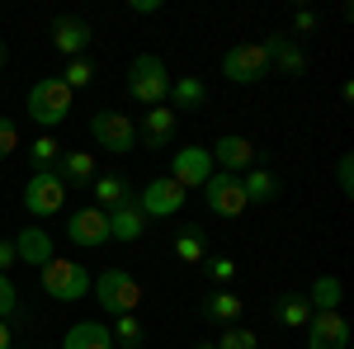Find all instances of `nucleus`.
<instances>
[{
  "label": "nucleus",
  "mask_w": 354,
  "mask_h": 349,
  "mask_svg": "<svg viewBox=\"0 0 354 349\" xmlns=\"http://www.w3.org/2000/svg\"><path fill=\"white\" fill-rule=\"evenodd\" d=\"M170 81H175V76L165 71V62L156 53H137L133 66H128V95L147 109H156V104L170 100Z\"/></svg>",
  "instance_id": "nucleus-1"
},
{
  "label": "nucleus",
  "mask_w": 354,
  "mask_h": 349,
  "mask_svg": "<svg viewBox=\"0 0 354 349\" xmlns=\"http://www.w3.org/2000/svg\"><path fill=\"white\" fill-rule=\"evenodd\" d=\"M38 279H43V293L57 297V302H81L85 293H90V269L81 265V260H66V255H53L48 265L38 269Z\"/></svg>",
  "instance_id": "nucleus-2"
},
{
  "label": "nucleus",
  "mask_w": 354,
  "mask_h": 349,
  "mask_svg": "<svg viewBox=\"0 0 354 349\" xmlns=\"http://www.w3.org/2000/svg\"><path fill=\"white\" fill-rule=\"evenodd\" d=\"M71 100H76V95L57 81V76H43V81H33V90H28V118H33L43 133H53V128L66 123Z\"/></svg>",
  "instance_id": "nucleus-3"
},
{
  "label": "nucleus",
  "mask_w": 354,
  "mask_h": 349,
  "mask_svg": "<svg viewBox=\"0 0 354 349\" xmlns=\"http://www.w3.org/2000/svg\"><path fill=\"white\" fill-rule=\"evenodd\" d=\"M66 194H71V189L62 185L57 170H33L28 185H24V213L33 217V222H48V217H57L66 208Z\"/></svg>",
  "instance_id": "nucleus-4"
},
{
  "label": "nucleus",
  "mask_w": 354,
  "mask_h": 349,
  "mask_svg": "<svg viewBox=\"0 0 354 349\" xmlns=\"http://www.w3.org/2000/svg\"><path fill=\"white\" fill-rule=\"evenodd\" d=\"M95 293H100V307L113 312V317H137V307H142V283H137L128 269H104L100 274V283H90Z\"/></svg>",
  "instance_id": "nucleus-5"
},
{
  "label": "nucleus",
  "mask_w": 354,
  "mask_h": 349,
  "mask_svg": "<svg viewBox=\"0 0 354 349\" xmlns=\"http://www.w3.org/2000/svg\"><path fill=\"white\" fill-rule=\"evenodd\" d=\"M90 137L100 142V151H113V156H128L137 147V123L118 109H100L90 118Z\"/></svg>",
  "instance_id": "nucleus-6"
},
{
  "label": "nucleus",
  "mask_w": 354,
  "mask_h": 349,
  "mask_svg": "<svg viewBox=\"0 0 354 349\" xmlns=\"http://www.w3.org/2000/svg\"><path fill=\"white\" fill-rule=\"evenodd\" d=\"M222 76L232 85H255L270 76V57H265L260 43H236V48L222 53Z\"/></svg>",
  "instance_id": "nucleus-7"
},
{
  "label": "nucleus",
  "mask_w": 354,
  "mask_h": 349,
  "mask_svg": "<svg viewBox=\"0 0 354 349\" xmlns=\"http://www.w3.org/2000/svg\"><path fill=\"white\" fill-rule=\"evenodd\" d=\"M203 203H208L213 217H241L245 208H250L245 194H241V175H222V170H213V180L203 185Z\"/></svg>",
  "instance_id": "nucleus-8"
},
{
  "label": "nucleus",
  "mask_w": 354,
  "mask_h": 349,
  "mask_svg": "<svg viewBox=\"0 0 354 349\" xmlns=\"http://www.w3.org/2000/svg\"><path fill=\"white\" fill-rule=\"evenodd\" d=\"M170 180L185 189H203L208 180H213V151L208 147H180L175 151V161H170Z\"/></svg>",
  "instance_id": "nucleus-9"
},
{
  "label": "nucleus",
  "mask_w": 354,
  "mask_h": 349,
  "mask_svg": "<svg viewBox=\"0 0 354 349\" xmlns=\"http://www.w3.org/2000/svg\"><path fill=\"white\" fill-rule=\"evenodd\" d=\"M66 241L81 245V250H95V245L109 241V213L104 208H76V213L66 217Z\"/></svg>",
  "instance_id": "nucleus-10"
},
{
  "label": "nucleus",
  "mask_w": 354,
  "mask_h": 349,
  "mask_svg": "<svg viewBox=\"0 0 354 349\" xmlns=\"http://www.w3.org/2000/svg\"><path fill=\"white\" fill-rule=\"evenodd\" d=\"M185 198H189V194L175 185L170 175H161V180H151V185L137 194V208H142L147 217H175L180 208H185Z\"/></svg>",
  "instance_id": "nucleus-11"
},
{
  "label": "nucleus",
  "mask_w": 354,
  "mask_h": 349,
  "mask_svg": "<svg viewBox=\"0 0 354 349\" xmlns=\"http://www.w3.org/2000/svg\"><path fill=\"white\" fill-rule=\"evenodd\" d=\"M175 123H180V113L170 104H156L142 113V128H137V142L147 147V151H165L170 142H175Z\"/></svg>",
  "instance_id": "nucleus-12"
},
{
  "label": "nucleus",
  "mask_w": 354,
  "mask_h": 349,
  "mask_svg": "<svg viewBox=\"0 0 354 349\" xmlns=\"http://www.w3.org/2000/svg\"><path fill=\"white\" fill-rule=\"evenodd\" d=\"M302 330H307V349H345L350 345V326H345L340 312H312V321Z\"/></svg>",
  "instance_id": "nucleus-13"
},
{
  "label": "nucleus",
  "mask_w": 354,
  "mask_h": 349,
  "mask_svg": "<svg viewBox=\"0 0 354 349\" xmlns=\"http://www.w3.org/2000/svg\"><path fill=\"white\" fill-rule=\"evenodd\" d=\"M213 165H222V175H236V170H255V142L250 137H236V133H227L218 137L213 147Z\"/></svg>",
  "instance_id": "nucleus-14"
},
{
  "label": "nucleus",
  "mask_w": 354,
  "mask_h": 349,
  "mask_svg": "<svg viewBox=\"0 0 354 349\" xmlns=\"http://www.w3.org/2000/svg\"><path fill=\"white\" fill-rule=\"evenodd\" d=\"M260 48H265V57H270V66H279L283 76H302V71H307V53H302L298 38H288V33H270Z\"/></svg>",
  "instance_id": "nucleus-15"
},
{
  "label": "nucleus",
  "mask_w": 354,
  "mask_h": 349,
  "mask_svg": "<svg viewBox=\"0 0 354 349\" xmlns=\"http://www.w3.org/2000/svg\"><path fill=\"white\" fill-rule=\"evenodd\" d=\"M90 38H95V33H90V24H85V19H76V15H62V19H53V48H57L62 57H71V62H76V57H85Z\"/></svg>",
  "instance_id": "nucleus-16"
},
{
  "label": "nucleus",
  "mask_w": 354,
  "mask_h": 349,
  "mask_svg": "<svg viewBox=\"0 0 354 349\" xmlns=\"http://www.w3.org/2000/svg\"><path fill=\"white\" fill-rule=\"evenodd\" d=\"M90 194H95V208H104V213H113V208H123V203H133V198H137L133 185H128L118 170H109V175H95Z\"/></svg>",
  "instance_id": "nucleus-17"
},
{
  "label": "nucleus",
  "mask_w": 354,
  "mask_h": 349,
  "mask_svg": "<svg viewBox=\"0 0 354 349\" xmlns=\"http://www.w3.org/2000/svg\"><path fill=\"white\" fill-rule=\"evenodd\" d=\"M15 255H19V265H48L57 255V245H53V236L43 232V227H24L19 236H15Z\"/></svg>",
  "instance_id": "nucleus-18"
},
{
  "label": "nucleus",
  "mask_w": 354,
  "mask_h": 349,
  "mask_svg": "<svg viewBox=\"0 0 354 349\" xmlns=\"http://www.w3.org/2000/svg\"><path fill=\"white\" fill-rule=\"evenodd\" d=\"M53 170L62 175L66 189H90L95 185V156H90V151H62Z\"/></svg>",
  "instance_id": "nucleus-19"
},
{
  "label": "nucleus",
  "mask_w": 354,
  "mask_h": 349,
  "mask_svg": "<svg viewBox=\"0 0 354 349\" xmlns=\"http://www.w3.org/2000/svg\"><path fill=\"white\" fill-rule=\"evenodd\" d=\"M142 232H147V213L137 208V198L109 213V241H128L133 245V241H142Z\"/></svg>",
  "instance_id": "nucleus-20"
},
{
  "label": "nucleus",
  "mask_w": 354,
  "mask_h": 349,
  "mask_svg": "<svg viewBox=\"0 0 354 349\" xmlns=\"http://www.w3.org/2000/svg\"><path fill=\"white\" fill-rule=\"evenodd\" d=\"M62 349H113V335L104 321H76L62 335Z\"/></svg>",
  "instance_id": "nucleus-21"
},
{
  "label": "nucleus",
  "mask_w": 354,
  "mask_h": 349,
  "mask_svg": "<svg viewBox=\"0 0 354 349\" xmlns=\"http://www.w3.org/2000/svg\"><path fill=\"white\" fill-rule=\"evenodd\" d=\"M241 297L232 293V288H222V293H208L203 297V307H198V317H203V321H222V326H236L241 321Z\"/></svg>",
  "instance_id": "nucleus-22"
},
{
  "label": "nucleus",
  "mask_w": 354,
  "mask_h": 349,
  "mask_svg": "<svg viewBox=\"0 0 354 349\" xmlns=\"http://www.w3.org/2000/svg\"><path fill=\"white\" fill-rule=\"evenodd\" d=\"M170 100H175V113H194V109L208 104V85L198 81V76H175L170 81Z\"/></svg>",
  "instance_id": "nucleus-23"
},
{
  "label": "nucleus",
  "mask_w": 354,
  "mask_h": 349,
  "mask_svg": "<svg viewBox=\"0 0 354 349\" xmlns=\"http://www.w3.org/2000/svg\"><path fill=\"white\" fill-rule=\"evenodd\" d=\"M274 321L283 326V330H302V326L312 321V302H307V293H283L279 302H274Z\"/></svg>",
  "instance_id": "nucleus-24"
},
{
  "label": "nucleus",
  "mask_w": 354,
  "mask_h": 349,
  "mask_svg": "<svg viewBox=\"0 0 354 349\" xmlns=\"http://www.w3.org/2000/svg\"><path fill=\"white\" fill-rule=\"evenodd\" d=\"M279 175L274 170H245V180H241V194H245V203H274L279 198Z\"/></svg>",
  "instance_id": "nucleus-25"
},
{
  "label": "nucleus",
  "mask_w": 354,
  "mask_h": 349,
  "mask_svg": "<svg viewBox=\"0 0 354 349\" xmlns=\"http://www.w3.org/2000/svg\"><path fill=\"white\" fill-rule=\"evenodd\" d=\"M340 279L335 274H317L312 279V293H307V302H312V312H340Z\"/></svg>",
  "instance_id": "nucleus-26"
},
{
  "label": "nucleus",
  "mask_w": 354,
  "mask_h": 349,
  "mask_svg": "<svg viewBox=\"0 0 354 349\" xmlns=\"http://www.w3.org/2000/svg\"><path fill=\"white\" fill-rule=\"evenodd\" d=\"M175 260H180V265H203V260H208V245H203V232H198V227H185V232L175 236Z\"/></svg>",
  "instance_id": "nucleus-27"
},
{
  "label": "nucleus",
  "mask_w": 354,
  "mask_h": 349,
  "mask_svg": "<svg viewBox=\"0 0 354 349\" xmlns=\"http://www.w3.org/2000/svg\"><path fill=\"white\" fill-rule=\"evenodd\" d=\"M109 335H113V349H142V340H147V330H142L137 317H118Z\"/></svg>",
  "instance_id": "nucleus-28"
},
{
  "label": "nucleus",
  "mask_w": 354,
  "mask_h": 349,
  "mask_svg": "<svg viewBox=\"0 0 354 349\" xmlns=\"http://www.w3.org/2000/svg\"><path fill=\"white\" fill-rule=\"evenodd\" d=\"M57 81L66 85L71 95H76V90H85V85L95 81V66H90V57H76V62H66V71H62Z\"/></svg>",
  "instance_id": "nucleus-29"
},
{
  "label": "nucleus",
  "mask_w": 354,
  "mask_h": 349,
  "mask_svg": "<svg viewBox=\"0 0 354 349\" xmlns=\"http://www.w3.org/2000/svg\"><path fill=\"white\" fill-rule=\"evenodd\" d=\"M10 317H24V321H28V312H24V302H19L15 279H10V274H0V321H10Z\"/></svg>",
  "instance_id": "nucleus-30"
},
{
  "label": "nucleus",
  "mask_w": 354,
  "mask_h": 349,
  "mask_svg": "<svg viewBox=\"0 0 354 349\" xmlns=\"http://www.w3.org/2000/svg\"><path fill=\"white\" fill-rule=\"evenodd\" d=\"M28 156H33V165H38V170H53L57 156H62V142H57L53 133H43L33 147H28Z\"/></svg>",
  "instance_id": "nucleus-31"
},
{
  "label": "nucleus",
  "mask_w": 354,
  "mask_h": 349,
  "mask_svg": "<svg viewBox=\"0 0 354 349\" xmlns=\"http://www.w3.org/2000/svg\"><path fill=\"white\" fill-rule=\"evenodd\" d=\"M218 349H260V335H255L250 326H227L222 340H218Z\"/></svg>",
  "instance_id": "nucleus-32"
},
{
  "label": "nucleus",
  "mask_w": 354,
  "mask_h": 349,
  "mask_svg": "<svg viewBox=\"0 0 354 349\" xmlns=\"http://www.w3.org/2000/svg\"><path fill=\"white\" fill-rule=\"evenodd\" d=\"M203 274H208L213 283H232L241 269H236V260H232V255H208V260H203Z\"/></svg>",
  "instance_id": "nucleus-33"
},
{
  "label": "nucleus",
  "mask_w": 354,
  "mask_h": 349,
  "mask_svg": "<svg viewBox=\"0 0 354 349\" xmlns=\"http://www.w3.org/2000/svg\"><path fill=\"white\" fill-rule=\"evenodd\" d=\"M10 151H19V128H15V118L0 113V161H10Z\"/></svg>",
  "instance_id": "nucleus-34"
},
{
  "label": "nucleus",
  "mask_w": 354,
  "mask_h": 349,
  "mask_svg": "<svg viewBox=\"0 0 354 349\" xmlns=\"http://www.w3.org/2000/svg\"><path fill=\"white\" fill-rule=\"evenodd\" d=\"M335 189H340L345 198L354 194V156H350V151H345V156L335 161Z\"/></svg>",
  "instance_id": "nucleus-35"
},
{
  "label": "nucleus",
  "mask_w": 354,
  "mask_h": 349,
  "mask_svg": "<svg viewBox=\"0 0 354 349\" xmlns=\"http://www.w3.org/2000/svg\"><path fill=\"white\" fill-rule=\"evenodd\" d=\"M15 265H19V255H15V241H5V236H0V274H10Z\"/></svg>",
  "instance_id": "nucleus-36"
},
{
  "label": "nucleus",
  "mask_w": 354,
  "mask_h": 349,
  "mask_svg": "<svg viewBox=\"0 0 354 349\" xmlns=\"http://www.w3.org/2000/svg\"><path fill=\"white\" fill-rule=\"evenodd\" d=\"M293 28H298V33H312V28H317V15H312V10H298V15H293Z\"/></svg>",
  "instance_id": "nucleus-37"
},
{
  "label": "nucleus",
  "mask_w": 354,
  "mask_h": 349,
  "mask_svg": "<svg viewBox=\"0 0 354 349\" xmlns=\"http://www.w3.org/2000/svg\"><path fill=\"white\" fill-rule=\"evenodd\" d=\"M133 10H137V15H156V10H161V0H133Z\"/></svg>",
  "instance_id": "nucleus-38"
},
{
  "label": "nucleus",
  "mask_w": 354,
  "mask_h": 349,
  "mask_svg": "<svg viewBox=\"0 0 354 349\" xmlns=\"http://www.w3.org/2000/svg\"><path fill=\"white\" fill-rule=\"evenodd\" d=\"M0 349H15V330H10V321H0Z\"/></svg>",
  "instance_id": "nucleus-39"
},
{
  "label": "nucleus",
  "mask_w": 354,
  "mask_h": 349,
  "mask_svg": "<svg viewBox=\"0 0 354 349\" xmlns=\"http://www.w3.org/2000/svg\"><path fill=\"white\" fill-rule=\"evenodd\" d=\"M198 349H218V340H203V345H198Z\"/></svg>",
  "instance_id": "nucleus-40"
},
{
  "label": "nucleus",
  "mask_w": 354,
  "mask_h": 349,
  "mask_svg": "<svg viewBox=\"0 0 354 349\" xmlns=\"http://www.w3.org/2000/svg\"><path fill=\"white\" fill-rule=\"evenodd\" d=\"M5 62H10V57H5V48H0V71H5Z\"/></svg>",
  "instance_id": "nucleus-41"
},
{
  "label": "nucleus",
  "mask_w": 354,
  "mask_h": 349,
  "mask_svg": "<svg viewBox=\"0 0 354 349\" xmlns=\"http://www.w3.org/2000/svg\"><path fill=\"white\" fill-rule=\"evenodd\" d=\"M15 349H19V345H15Z\"/></svg>",
  "instance_id": "nucleus-42"
}]
</instances>
